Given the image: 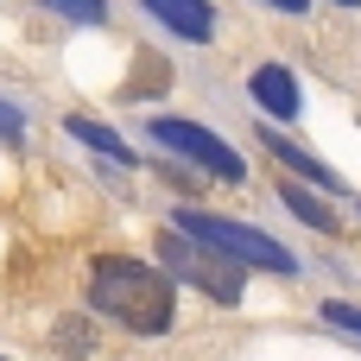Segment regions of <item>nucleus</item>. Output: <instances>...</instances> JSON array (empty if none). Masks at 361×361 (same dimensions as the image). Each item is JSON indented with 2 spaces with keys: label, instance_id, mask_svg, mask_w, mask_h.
<instances>
[{
  "label": "nucleus",
  "instance_id": "1",
  "mask_svg": "<svg viewBox=\"0 0 361 361\" xmlns=\"http://www.w3.org/2000/svg\"><path fill=\"white\" fill-rule=\"evenodd\" d=\"M89 305L102 317H114L121 330L133 336H165L178 324V292H171V273L133 260V254H102L89 267Z\"/></svg>",
  "mask_w": 361,
  "mask_h": 361
},
{
  "label": "nucleus",
  "instance_id": "2",
  "mask_svg": "<svg viewBox=\"0 0 361 361\" xmlns=\"http://www.w3.org/2000/svg\"><path fill=\"white\" fill-rule=\"evenodd\" d=\"M171 222H178V235H190V241H203V247L228 254L235 267H267L273 279H298V260H292V247H279L273 235H260V228H247V222H235V216L178 209Z\"/></svg>",
  "mask_w": 361,
  "mask_h": 361
},
{
  "label": "nucleus",
  "instance_id": "3",
  "mask_svg": "<svg viewBox=\"0 0 361 361\" xmlns=\"http://www.w3.org/2000/svg\"><path fill=\"white\" fill-rule=\"evenodd\" d=\"M146 133H152L165 152H178V159H190V165H203L216 184H247V159H241L228 140H216L203 121H184V114H152V121H146Z\"/></svg>",
  "mask_w": 361,
  "mask_h": 361
},
{
  "label": "nucleus",
  "instance_id": "4",
  "mask_svg": "<svg viewBox=\"0 0 361 361\" xmlns=\"http://www.w3.org/2000/svg\"><path fill=\"white\" fill-rule=\"evenodd\" d=\"M159 267L165 273H178V279H190L197 292H209L216 305H235L241 298V267L228 260V254H216V247H203V241H190V235H178V228H165L159 235Z\"/></svg>",
  "mask_w": 361,
  "mask_h": 361
},
{
  "label": "nucleus",
  "instance_id": "5",
  "mask_svg": "<svg viewBox=\"0 0 361 361\" xmlns=\"http://www.w3.org/2000/svg\"><path fill=\"white\" fill-rule=\"evenodd\" d=\"M247 95L273 114V121H298V108H305V95H298V76L286 70V63H260L254 76H247Z\"/></svg>",
  "mask_w": 361,
  "mask_h": 361
},
{
  "label": "nucleus",
  "instance_id": "6",
  "mask_svg": "<svg viewBox=\"0 0 361 361\" xmlns=\"http://www.w3.org/2000/svg\"><path fill=\"white\" fill-rule=\"evenodd\" d=\"M146 13H152L165 32L190 38V44H209V38H216V6H209V0H146Z\"/></svg>",
  "mask_w": 361,
  "mask_h": 361
},
{
  "label": "nucleus",
  "instance_id": "7",
  "mask_svg": "<svg viewBox=\"0 0 361 361\" xmlns=\"http://www.w3.org/2000/svg\"><path fill=\"white\" fill-rule=\"evenodd\" d=\"M260 146H267L279 165H292V178H305V184H317V190H330V197L343 190V178H336L317 152H305V146H298V140H286V133H267V121H260Z\"/></svg>",
  "mask_w": 361,
  "mask_h": 361
},
{
  "label": "nucleus",
  "instance_id": "8",
  "mask_svg": "<svg viewBox=\"0 0 361 361\" xmlns=\"http://www.w3.org/2000/svg\"><path fill=\"white\" fill-rule=\"evenodd\" d=\"M63 133H70V140H82L89 152H102V159H114V165H127V171H133V146H127L114 127H102V121H89V114H63Z\"/></svg>",
  "mask_w": 361,
  "mask_h": 361
},
{
  "label": "nucleus",
  "instance_id": "9",
  "mask_svg": "<svg viewBox=\"0 0 361 361\" xmlns=\"http://www.w3.org/2000/svg\"><path fill=\"white\" fill-rule=\"evenodd\" d=\"M279 197H286V209H292V216H298L305 228H317V235H336V228H343V222L330 216V203H317V197H311L305 184H279Z\"/></svg>",
  "mask_w": 361,
  "mask_h": 361
},
{
  "label": "nucleus",
  "instance_id": "10",
  "mask_svg": "<svg viewBox=\"0 0 361 361\" xmlns=\"http://www.w3.org/2000/svg\"><path fill=\"white\" fill-rule=\"evenodd\" d=\"M44 13H57V19H70V25H102L108 19V0H38Z\"/></svg>",
  "mask_w": 361,
  "mask_h": 361
},
{
  "label": "nucleus",
  "instance_id": "11",
  "mask_svg": "<svg viewBox=\"0 0 361 361\" xmlns=\"http://www.w3.org/2000/svg\"><path fill=\"white\" fill-rule=\"evenodd\" d=\"M324 324H336L343 336H355V343H361V305H343V298H330V305H324Z\"/></svg>",
  "mask_w": 361,
  "mask_h": 361
},
{
  "label": "nucleus",
  "instance_id": "12",
  "mask_svg": "<svg viewBox=\"0 0 361 361\" xmlns=\"http://www.w3.org/2000/svg\"><path fill=\"white\" fill-rule=\"evenodd\" d=\"M57 349H70V355H89V336L76 330V317H63V330H57Z\"/></svg>",
  "mask_w": 361,
  "mask_h": 361
},
{
  "label": "nucleus",
  "instance_id": "13",
  "mask_svg": "<svg viewBox=\"0 0 361 361\" xmlns=\"http://www.w3.org/2000/svg\"><path fill=\"white\" fill-rule=\"evenodd\" d=\"M19 133H25V114L13 102H0V140H19Z\"/></svg>",
  "mask_w": 361,
  "mask_h": 361
},
{
  "label": "nucleus",
  "instance_id": "14",
  "mask_svg": "<svg viewBox=\"0 0 361 361\" xmlns=\"http://www.w3.org/2000/svg\"><path fill=\"white\" fill-rule=\"evenodd\" d=\"M267 6H279V13H292V19H298V13H305L311 0H267Z\"/></svg>",
  "mask_w": 361,
  "mask_h": 361
},
{
  "label": "nucleus",
  "instance_id": "15",
  "mask_svg": "<svg viewBox=\"0 0 361 361\" xmlns=\"http://www.w3.org/2000/svg\"><path fill=\"white\" fill-rule=\"evenodd\" d=\"M336 6H361V0H336Z\"/></svg>",
  "mask_w": 361,
  "mask_h": 361
},
{
  "label": "nucleus",
  "instance_id": "16",
  "mask_svg": "<svg viewBox=\"0 0 361 361\" xmlns=\"http://www.w3.org/2000/svg\"><path fill=\"white\" fill-rule=\"evenodd\" d=\"M0 361H6V355H0Z\"/></svg>",
  "mask_w": 361,
  "mask_h": 361
}]
</instances>
